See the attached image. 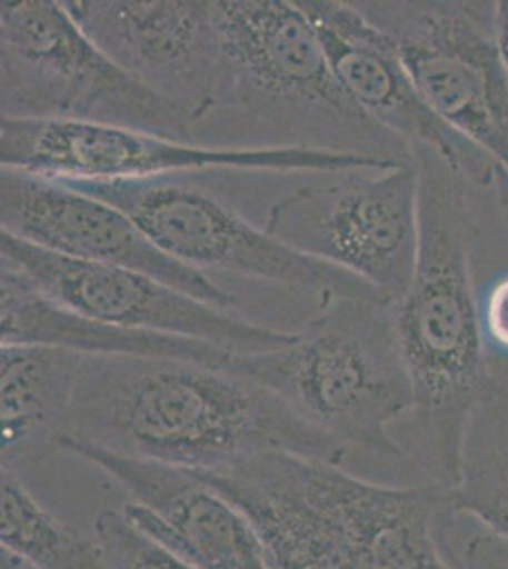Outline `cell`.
<instances>
[{
    "label": "cell",
    "mask_w": 508,
    "mask_h": 569,
    "mask_svg": "<svg viewBox=\"0 0 508 569\" xmlns=\"http://www.w3.org/2000/svg\"><path fill=\"white\" fill-rule=\"evenodd\" d=\"M0 260L48 297L101 323L211 343L232 356L289 346L297 330L273 329L222 310L147 273L67 259L0 232Z\"/></svg>",
    "instance_id": "obj_10"
},
{
    "label": "cell",
    "mask_w": 508,
    "mask_h": 569,
    "mask_svg": "<svg viewBox=\"0 0 508 569\" xmlns=\"http://www.w3.org/2000/svg\"><path fill=\"white\" fill-rule=\"evenodd\" d=\"M386 160L302 150H226L97 123L0 120V168L53 181H152L211 169L336 173Z\"/></svg>",
    "instance_id": "obj_9"
},
{
    "label": "cell",
    "mask_w": 508,
    "mask_h": 569,
    "mask_svg": "<svg viewBox=\"0 0 508 569\" xmlns=\"http://www.w3.org/2000/svg\"><path fill=\"white\" fill-rule=\"evenodd\" d=\"M0 112L192 141V117L112 63L63 0L0 2Z\"/></svg>",
    "instance_id": "obj_5"
},
{
    "label": "cell",
    "mask_w": 508,
    "mask_h": 569,
    "mask_svg": "<svg viewBox=\"0 0 508 569\" xmlns=\"http://www.w3.org/2000/svg\"><path fill=\"white\" fill-rule=\"evenodd\" d=\"M84 356L37 343H0L2 469H26L58 453Z\"/></svg>",
    "instance_id": "obj_16"
},
{
    "label": "cell",
    "mask_w": 508,
    "mask_h": 569,
    "mask_svg": "<svg viewBox=\"0 0 508 569\" xmlns=\"http://www.w3.org/2000/svg\"><path fill=\"white\" fill-rule=\"evenodd\" d=\"M432 533L450 569H508V536L457 503L446 490Z\"/></svg>",
    "instance_id": "obj_18"
},
{
    "label": "cell",
    "mask_w": 508,
    "mask_h": 569,
    "mask_svg": "<svg viewBox=\"0 0 508 569\" xmlns=\"http://www.w3.org/2000/svg\"><path fill=\"white\" fill-rule=\"evenodd\" d=\"M228 367L277 395L346 452L399 461L392 435L412 415V380L400 350L395 300L338 297L317 308L281 350L233 356Z\"/></svg>",
    "instance_id": "obj_4"
},
{
    "label": "cell",
    "mask_w": 508,
    "mask_h": 569,
    "mask_svg": "<svg viewBox=\"0 0 508 569\" xmlns=\"http://www.w3.org/2000/svg\"><path fill=\"white\" fill-rule=\"evenodd\" d=\"M61 182L122 209L161 251L207 278L230 273L265 281L316 300L317 308L338 297L387 298L351 273L292 251L182 177Z\"/></svg>",
    "instance_id": "obj_7"
},
{
    "label": "cell",
    "mask_w": 508,
    "mask_h": 569,
    "mask_svg": "<svg viewBox=\"0 0 508 569\" xmlns=\"http://www.w3.org/2000/svg\"><path fill=\"white\" fill-rule=\"evenodd\" d=\"M412 150L418 262L408 291L395 302V321L412 380L416 460L432 485L451 490L461 480L472 420L496 391L478 327V190L435 150Z\"/></svg>",
    "instance_id": "obj_2"
},
{
    "label": "cell",
    "mask_w": 508,
    "mask_h": 569,
    "mask_svg": "<svg viewBox=\"0 0 508 569\" xmlns=\"http://www.w3.org/2000/svg\"><path fill=\"white\" fill-rule=\"evenodd\" d=\"M61 439L200 475L270 452L348 460L262 383L171 357H84Z\"/></svg>",
    "instance_id": "obj_1"
},
{
    "label": "cell",
    "mask_w": 508,
    "mask_h": 569,
    "mask_svg": "<svg viewBox=\"0 0 508 569\" xmlns=\"http://www.w3.org/2000/svg\"><path fill=\"white\" fill-rule=\"evenodd\" d=\"M391 37L427 104L508 173V69L497 0H353Z\"/></svg>",
    "instance_id": "obj_8"
},
{
    "label": "cell",
    "mask_w": 508,
    "mask_h": 569,
    "mask_svg": "<svg viewBox=\"0 0 508 569\" xmlns=\"http://www.w3.org/2000/svg\"><path fill=\"white\" fill-rule=\"evenodd\" d=\"M88 39L193 123L217 96L222 37L215 0H63Z\"/></svg>",
    "instance_id": "obj_12"
},
{
    "label": "cell",
    "mask_w": 508,
    "mask_h": 569,
    "mask_svg": "<svg viewBox=\"0 0 508 569\" xmlns=\"http://www.w3.org/2000/svg\"><path fill=\"white\" fill-rule=\"evenodd\" d=\"M265 228L292 251L351 273L397 302L418 262L416 162L343 169L298 187L271 206Z\"/></svg>",
    "instance_id": "obj_6"
},
{
    "label": "cell",
    "mask_w": 508,
    "mask_h": 569,
    "mask_svg": "<svg viewBox=\"0 0 508 569\" xmlns=\"http://www.w3.org/2000/svg\"><path fill=\"white\" fill-rule=\"evenodd\" d=\"M90 569H104L103 563L99 562V558H97V555H93V560H91Z\"/></svg>",
    "instance_id": "obj_25"
},
{
    "label": "cell",
    "mask_w": 508,
    "mask_h": 569,
    "mask_svg": "<svg viewBox=\"0 0 508 569\" xmlns=\"http://www.w3.org/2000/svg\"><path fill=\"white\" fill-rule=\"evenodd\" d=\"M0 569H40L34 563L29 562L13 550L0 547Z\"/></svg>",
    "instance_id": "obj_24"
},
{
    "label": "cell",
    "mask_w": 508,
    "mask_h": 569,
    "mask_svg": "<svg viewBox=\"0 0 508 569\" xmlns=\"http://www.w3.org/2000/svg\"><path fill=\"white\" fill-rule=\"evenodd\" d=\"M91 545L104 569H198L137 528L122 509L97 515Z\"/></svg>",
    "instance_id": "obj_19"
},
{
    "label": "cell",
    "mask_w": 508,
    "mask_h": 569,
    "mask_svg": "<svg viewBox=\"0 0 508 569\" xmlns=\"http://www.w3.org/2000/svg\"><path fill=\"white\" fill-rule=\"evenodd\" d=\"M477 308L489 361L508 362V266L478 284Z\"/></svg>",
    "instance_id": "obj_21"
},
{
    "label": "cell",
    "mask_w": 508,
    "mask_h": 569,
    "mask_svg": "<svg viewBox=\"0 0 508 569\" xmlns=\"http://www.w3.org/2000/svg\"><path fill=\"white\" fill-rule=\"evenodd\" d=\"M0 541L40 569H90L96 555L93 545L40 503L21 475L4 469Z\"/></svg>",
    "instance_id": "obj_17"
},
{
    "label": "cell",
    "mask_w": 508,
    "mask_h": 569,
    "mask_svg": "<svg viewBox=\"0 0 508 569\" xmlns=\"http://www.w3.org/2000/svg\"><path fill=\"white\" fill-rule=\"evenodd\" d=\"M67 453L114 480L129 501L126 517L198 569H273L257 531L201 475L59 439Z\"/></svg>",
    "instance_id": "obj_14"
},
{
    "label": "cell",
    "mask_w": 508,
    "mask_h": 569,
    "mask_svg": "<svg viewBox=\"0 0 508 569\" xmlns=\"http://www.w3.org/2000/svg\"><path fill=\"white\" fill-rule=\"evenodd\" d=\"M222 71L192 141L412 163L414 150L365 114L330 67L297 0H215Z\"/></svg>",
    "instance_id": "obj_3"
},
{
    "label": "cell",
    "mask_w": 508,
    "mask_h": 569,
    "mask_svg": "<svg viewBox=\"0 0 508 569\" xmlns=\"http://www.w3.org/2000/svg\"><path fill=\"white\" fill-rule=\"evenodd\" d=\"M494 196H496L497 209L501 213L502 222L508 230V173L499 171L497 177L496 188H494Z\"/></svg>",
    "instance_id": "obj_23"
},
{
    "label": "cell",
    "mask_w": 508,
    "mask_h": 569,
    "mask_svg": "<svg viewBox=\"0 0 508 569\" xmlns=\"http://www.w3.org/2000/svg\"><path fill=\"white\" fill-rule=\"evenodd\" d=\"M316 27L341 88L365 114L410 147L435 150L470 187L491 192L499 177L486 152L432 112L397 46L353 0H297Z\"/></svg>",
    "instance_id": "obj_13"
},
{
    "label": "cell",
    "mask_w": 508,
    "mask_h": 569,
    "mask_svg": "<svg viewBox=\"0 0 508 569\" xmlns=\"http://www.w3.org/2000/svg\"><path fill=\"white\" fill-rule=\"evenodd\" d=\"M0 343H37L84 357H171L226 367L232 353L211 343L101 323L40 291L0 260Z\"/></svg>",
    "instance_id": "obj_15"
},
{
    "label": "cell",
    "mask_w": 508,
    "mask_h": 569,
    "mask_svg": "<svg viewBox=\"0 0 508 569\" xmlns=\"http://www.w3.org/2000/svg\"><path fill=\"white\" fill-rule=\"evenodd\" d=\"M0 232L67 259L147 273L241 313L236 292L171 259L122 209L64 182L0 168Z\"/></svg>",
    "instance_id": "obj_11"
},
{
    "label": "cell",
    "mask_w": 508,
    "mask_h": 569,
    "mask_svg": "<svg viewBox=\"0 0 508 569\" xmlns=\"http://www.w3.org/2000/svg\"><path fill=\"white\" fill-rule=\"evenodd\" d=\"M497 31L502 58L508 69V0H497Z\"/></svg>",
    "instance_id": "obj_22"
},
{
    "label": "cell",
    "mask_w": 508,
    "mask_h": 569,
    "mask_svg": "<svg viewBox=\"0 0 508 569\" xmlns=\"http://www.w3.org/2000/svg\"><path fill=\"white\" fill-rule=\"evenodd\" d=\"M451 493L461 507L508 536V448L467 453L461 480Z\"/></svg>",
    "instance_id": "obj_20"
}]
</instances>
